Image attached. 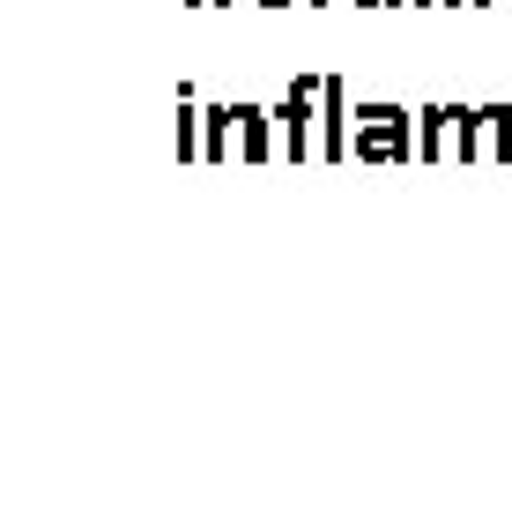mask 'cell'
<instances>
[{"label": "cell", "instance_id": "6da1fadb", "mask_svg": "<svg viewBox=\"0 0 512 505\" xmlns=\"http://www.w3.org/2000/svg\"><path fill=\"white\" fill-rule=\"evenodd\" d=\"M401 119H409V112L372 104V112H364V134H357V156H401V149H409V142H401Z\"/></svg>", "mask_w": 512, "mask_h": 505}, {"label": "cell", "instance_id": "7a4b0ae2", "mask_svg": "<svg viewBox=\"0 0 512 505\" xmlns=\"http://www.w3.org/2000/svg\"><path fill=\"white\" fill-rule=\"evenodd\" d=\"M312 97H320V82H297V90L282 97V149H290V156L312 149V127H305V119H312Z\"/></svg>", "mask_w": 512, "mask_h": 505}, {"label": "cell", "instance_id": "3957f363", "mask_svg": "<svg viewBox=\"0 0 512 505\" xmlns=\"http://www.w3.org/2000/svg\"><path fill=\"white\" fill-rule=\"evenodd\" d=\"M327 119H342V82H327ZM327 156H342V134L327 127Z\"/></svg>", "mask_w": 512, "mask_h": 505}, {"label": "cell", "instance_id": "277c9868", "mask_svg": "<svg viewBox=\"0 0 512 505\" xmlns=\"http://www.w3.org/2000/svg\"><path fill=\"white\" fill-rule=\"evenodd\" d=\"M490 142H498V156H512V112H498V104H490Z\"/></svg>", "mask_w": 512, "mask_h": 505}, {"label": "cell", "instance_id": "5b68a950", "mask_svg": "<svg viewBox=\"0 0 512 505\" xmlns=\"http://www.w3.org/2000/svg\"><path fill=\"white\" fill-rule=\"evenodd\" d=\"M364 8H386V0H364Z\"/></svg>", "mask_w": 512, "mask_h": 505}, {"label": "cell", "instance_id": "8992f818", "mask_svg": "<svg viewBox=\"0 0 512 505\" xmlns=\"http://www.w3.org/2000/svg\"><path fill=\"white\" fill-rule=\"evenodd\" d=\"M268 8H282V0H268Z\"/></svg>", "mask_w": 512, "mask_h": 505}]
</instances>
